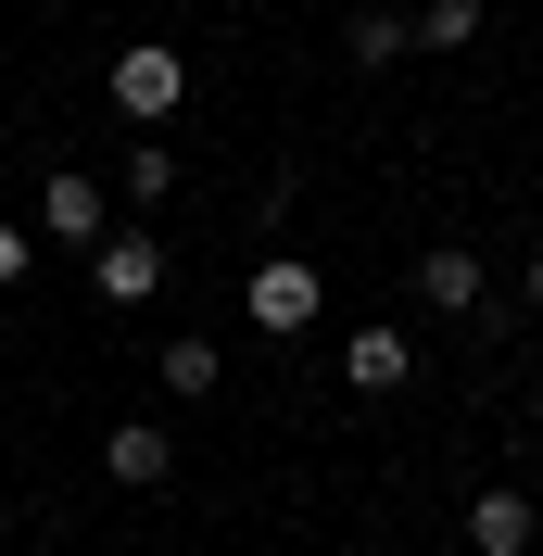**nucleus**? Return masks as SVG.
<instances>
[{
	"mask_svg": "<svg viewBox=\"0 0 543 556\" xmlns=\"http://www.w3.org/2000/svg\"><path fill=\"white\" fill-rule=\"evenodd\" d=\"M38 228H51V241H89V253H102V190H89V177H51V190H38Z\"/></svg>",
	"mask_w": 543,
	"mask_h": 556,
	"instance_id": "8",
	"label": "nucleus"
},
{
	"mask_svg": "<svg viewBox=\"0 0 543 556\" xmlns=\"http://www.w3.org/2000/svg\"><path fill=\"white\" fill-rule=\"evenodd\" d=\"M531 380H543V354H531Z\"/></svg>",
	"mask_w": 543,
	"mask_h": 556,
	"instance_id": "15",
	"label": "nucleus"
},
{
	"mask_svg": "<svg viewBox=\"0 0 543 556\" xmlns=\"http://www.w3.org/2000/svg\"><path fill=\"white\" fill-rule=\"evenodd\" d=\"M240 316H253L266 342L316 329V266H304V253H266V266H253V291H240Z\"/></svg>",
	"mask_w": 543,
	"mask_h": 556,
	"instance_id": "2",
	"label": "nucleus"
},
{
	"mask_svg": "<svg viewBox=\"0 0 543 556\" xmlns=\"http://www.w3.org/2000/svg\"><path fill=\"white\" fill-rule=\"evenodd\" d=\"M531 544H543V506H531V493H506V481L468 493V556H531Z\"/></svg>",
	"mask_w": 543,
	"mask_h": 556,
	"instance_id": "3",
	"label": "nucleus"
},
{
	"mask_svg": "<svg viewBox=\"0 0 543 556\" xmlns=\"http://www.w3.org/2000/svg\"><path fill=\"white\" fill-rule=\"evenodd\" d=\"M215 367H228L215 342H165V392H215Z\"/></svg>",
	"mask_w": 543,
	"mask_h": 556,
	"instance_id": "12",
	"label": "nucleus"
},
{
	"mask_svg": "<svg viewBox=\"0 0 543 556\" xmlns=\"http://www.w3.org/2000/svg\"><path fill=\"white\" fill-rule=\"evenodd\" d=\"M89 278H102V304H152V291H165V241H139V228H127V241L89 253Z\"/></svg>",
	"mask_w": 543,
	"mask_h": 556,
	"instance_id": "4",
	"label": "nucleus"
},
{
	"mask_svg": "<svg viewBox=\"0 0 543 556\" xmlns=\"http://www.w3.org/2000/svg\"><path fill=\"white\" fill-rule=\"evenodd\" d=\"M13 278H26V228H0V291H13Z\"/></svg>",
	"mask_w": 543,
	"mask_h": 556,
	"instance_id": "13",
	"label": "nucleus"
},
{
	"mask_svg": "<svg viewBox=\"0 0 543 556\" xmlns=\"http://www.w3.org/2000/svg\"><path fill=\"white\" fill-rule=\"evenodd\" d=\"M531 316H543V241H531Z\"/></svg>",
	"mask_w": 543,
	"mask_h": 556,
	"instance_id": "14",
	"label": "nucleus"
},
{
	"mask_svg": "<svg viewBox=\"0 0 543 556\" xmlns=\"http://www.w3.org/2000/svg\"><path fill=\"white\" fill-rule=\"evenodd\" d=\"M102 89H114V114H127V127L152 139V127H165L177 102H190V64H177L165 38H127V51H114V76H102Z\"/></svg>",
	"mask_w": 543,
	"mask_h": 556,
	"instance_id": "1",
	"label": "nucleus"
},
{
	"mask_svg": "<svg viewBox=\"0 0 543 556\" xmlns=\"http://www.w3.org/2000/svg\"><path fill=\"white\" fill-rule=\"evenodd\" d=\"M177 468V443L152 430V417H127V430H102V481H127V493H152Z\"/></svg>",
	"mask_w": 543,
	"mask_h": 556,
	"instance_id": "5",
	"label": "nucleus"
},
{
	"mask_svg": "<svg viewBox=\"0 0 543 556\" xmlns=\"http://www.w3.org/2000/svg\"><path fill=\"white\" fill-rule=\"evenodd\" d=\"M405 367H417L405 329H354V342H341V380L354 392H405Z\"/></svg>",
	"mask_w": 543,
	"mask_h": 556,
	"instance_id": "6",
	"label": "nucleus"
},
{
	"mask_svg": "<svg viewBox=\"0 0 543 556\" xmlns=\"http://www.w3.org/2000/svg\"><path fill=\"white\" fill-rule=\"evenodd\" d=\"M417 291H430L442 316H468L480 291H493V278H480V253H468V241H442V253H417Z\"/></svg>",
	"mask_w": 543,
	"mask_h": 556,
	"instance_id": "7",
	"label": "nucleus"
},
{
	"mask_svg": "<svg viewBox=\"0 0 543 556\" xmlns=\"http://www.w3.org/2000/svg\"><path fill=\"white\" fill-rule=\"evenodd\" d=\"M480 38V0H417V51H468Z\"/></svg>",
	"mask_w": 543,
	"mask_h": 556,
	"instance_id": "10",
	"label": "nucleus"
},
{
	"mask_svg": "<svg viewBox=\"0 0 543 556\" xmlns=\"http://www.w3.org/2000/svg\"><path fill=\"white\" fill-rule=\"evenodd\" d=\"M341 51H354V64H405L417 26H405V13H354V26H341Z\"/></svg>",
	"mask_w": 543,
	"mask_h": 556,
	"instance_id": "9",
	"label": "nucleus"
},
{
	"mask_svg": "<svg viewBox=\"0 0 543 556\" xmlns=\"http://www.w3.org/2000/svg\"><path fill=\"white\" fill-rule=\"evenodd\" d=\"M127 190H139V203H165V190H177V152H165V139H127Z\"/></svg>",
	"mask_w": 543,
	"mask_h": 556,
	"instance_id": "11",
	"label": "nucleus"
}]
</instances>
